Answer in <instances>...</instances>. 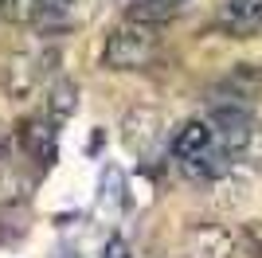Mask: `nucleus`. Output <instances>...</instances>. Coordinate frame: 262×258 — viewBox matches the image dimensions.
Returning <instances> with one entry per match:
<instances>
[{
    "instance_id": "obj_17",
    "label": "nucleus",
    "mask_w": 262,
    "mask_h": 258,
    "mask_svg": "<svg viewBox=\"0 0 262 258\" xmlns=\"http://www.w3.org/2000/svg\"><path fill=\"white\" fill-rule=\"evenodd\" d=\"M137 258H149V254H137Z\"/></svg>"
},
{
    "instance_id": "obj_14",
    "label": "nucleus",
    "mask_w": 262,
    "mask_h": 258,
    "mask_svg": "<svg viewBox=\"0 0 262 258\" xmlns=\"http://www.w3.org/2000/svg\"><path fill=\"white\" fill-rule=\"evenodd\" d=\"M243 243H247L254 254H262V223H247L243 227Z\"/></svg>"
},
{
    "instance_id": "obj_7",
    "label": "nucleus",
    "mask_w": 262,
    "mask_h": 258,
    "mask_svg": "<svg viewBox=\"0 0 262 258\" xmlns=\"http://www.w3.org/2000/svg\"><path fill=\"white\" fill-rule=\"evenodd\" d=\"M219 28L235 39H247L262 28V0H223L219 4Z\"/></svg>"
},
{
    "instance_id": "obj_2",
    "label": "nucleus",
    "mask_w": 262,
    "mask_h": 258,
    "mask_svg": "<svg viewBox=\"0 0 262 258\" xmlns=\"http://www.w3.org/2000/svg\"><path fill=\"white\" fill-rule=\"evenodd\" d=\"M121 141L125 149L137 157V161H153L161 157V145H164V118L149 106H133L121 121Z\"/></svg>"
},
{
    "instance_id": "obj_12",
    "label": "nucleus",
    "mask_w": 262,
    "mask_h": 258,
    "mask_svg": "<svg viewBox=\"0 0 262 258\" xmlns=\"http://www.w3.org/2000/svg\"><path fill=\"white\" fill-rule=\"evenodd\" d=\"M28 176H24L20 168L12 161H0V207H16L28 200Z\"/></svg>"
},
{
    "instance_id": "obj_5",
    "label": "nucleus",
    "mask_w": 262,
    "mask_h": 258,
    "mask_svg": "<svg viewBox=\"0 0 262 258\" xmlns=\"http://www.w3.org/2000/svg\"><path fill=\"white\" fill-rule=\"evenodd\" d=\"M188 258H235L239 254V235L223 223H200L184 239Z\"/></svg>"
},
{
    "instance_id": "obj_6",
    "label": "nucleus",
    "mask_w": 262,
    "mask_h": 258,
    "mask_svg": "<svg viewBox=\"0 0 262 258\" xmlns=\"http://www.w3.org/2000/svg\"><path fill=\"white\" fill-rule=\"evenodd\" d=\"M211 129H215V141L231 153V157H243L258 125H254V118L247 114V110H235V106L227 110V106H223V110L211 114Z\"/></svg>"
},
{
    "instance_id": "obj_1",
    "label": "nucleus",
    "mask_w": 262,
    "mask_h": 258,
    "mask_svg": "<svg viewBox=\"0 0 262 258\" xmlns=\"http://www.w3.org/2000/svg\"><path fill=\"white\" fill-rule=\"evenodd\" d=\"M157 55H161V28L125 16V24H118V28L110 32L102 63H106L110 71H145Z\"/></svg>"
},
{
    "instance_id": "obj_4",
    "label": "nucleus",
    "mask_w": 262,
    "mask_h": 258,
    "mask_svg": "<svg viewBox=\"0 0 262 258\" xmlns=\"http://www.w3.org/2000/svg\"><path fill=\"white\" fill-rule=\"evenodd\" d=\"M0 86H4V94L12 102H32L39 94V86H43V67L39 59L28 51H16L8 55V63L0 67Z\"/></svg>"
},
{
    "instance_id": "obj_10",
    "label": "nucleus",
    "mask_w": 262,
    "mask_h": 258,
    "mask_svg": "<svg viewBox=\"0 0 262 258\" xmlns=\"http://www.w3.org/2000/svg\"><path fill=\"white\" fill-rule=\"evenodd\" d=\"M211 184H215V204L219 207H231V211L243 207V204H247V196H251V180H247L235 164H231L223 176H215Z\"/></svg>"
},
{
    "instance_id": "obj_9",
    "label": "nucleus",
    "mask_w": 262,
    "mask_h": 258,
    "mask_svg": "<svg viewBox=\"0 0 262 258\" xmlns=\"http://www.w3.org/2000/svg\"><path fill=\"white\" fill-rule=\"evenodd\" d=\"M75 110H78V86L71 78H55L47 86V114L43 118H51L55 125H63V121L75 118Z\"/></svg>"
},
{
    "instance_id": "obj_11",
    "label": "nucleus",
    "mask_w": 262,
    "mask_h": 258,
    "mask_svg": "<svg viewBox=\"0 0 262 258\" xmlns=\"http://www.w3.org/2000/svg\"><path fill=\"white\" fill-rule=\"evenodd\" d=\"M184 0H129V16L133 20H145V24H168L172 16H180Z\"/></svg>"
},
{
    "instance_id": "obj_13",
    "label": "nucleus",
    "mask_w": 262,
    "mask_h": 258,
    "mask_svg": "<svg viewBox=\"0 0 262 258\" xmlns=\"http://www.w3.org/2000/svg\"><path fill=\"white\" fill-rule=\"evenodd\" d=\"M43 8H47V0H4V16L12 24H35L43 16Z\"/></svg>"
},
{
    "instance_id": "obj_3",
    "label": "nucleus",
    "mask_w": 262,
    "mask_h": 258,
    "mask_svg": "<svg viewBox=\"0 0 262 258\" xmlns=\"http://www.w3.org/2000/svg\"><path fill=\"white\" fill-rule=\"evenodd\" d=\"M16 145L28 161H35L39 168H51L59 157V129L51 118H24L16 125Z\"/></svg>"
},
{
    "instance_id": "obj_8",
    "label": "nucleus",
    "mask_w": 262,
    "mask_h": 258,
    "mask_svg": "<svg viewBox=\"0 0 262 258\" xmlns=\"http://www.w3.org/2000/svg\"><path fill=\"white\" fill-rule=\"evenodd\" d=\"M211 145H215L211 121H184V125L176 129V137H172V157L180 164H188V161H196V157H204Z\"/></svg>"
},
{
    "instance_id": "obj_15",
    "label": "nucleus",
    "mask_w": 262,
    "mask_h": 258,
    "mask_svg": "<svg viewBox=\"0 0 262 258\" xmlns=\"http://www.w3.org/2000/svg\"><path fill=\"white\" fill-rule=\"evenodd\" d=\"M12 149H16V137H12L4 125H0V161H8V153H12Z\"/></svg>"
},
{
    "instance_id": "obj_16",
    "label": "nucleus",
    "mask_w": 262,
    "mask_h": 258,
    "mask_svg": "<svg viewBox=\"0 0 262 258\" xmlns=\"http://www.w3.org/2000/svg\"><path fill=\"white\" fill-rule=\"evenodd\" d=\"M0 16H4V0H0Z\"/></svg>"
}]
</instances>
